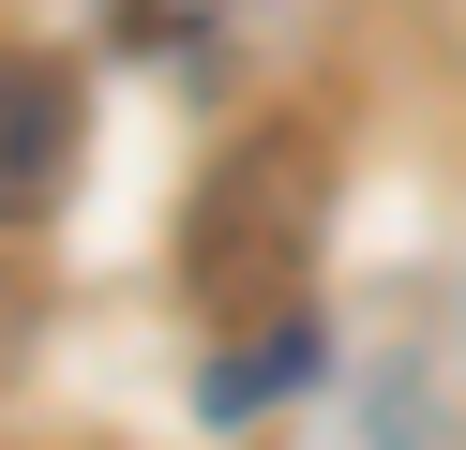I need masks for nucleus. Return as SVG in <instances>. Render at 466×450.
<instances>
[{
  "mask_svg": "<svg viewBox=\"0 0 466 450\" xmlns=\"http://www.w3.org/2000/svg\"><path fill=\"white\" fill-rule=\"evenodd\" d=\"M31 345H46V300H31V285H15V270H0V390L31 375Z\"/></svg>",
  "mask_w": 466,
  "mask_h": 450,
  "instance_id": "20e7f679",
  "label": "nucleus"
},
{
  "mask_svg": "<svg viewBox=\"0 0 466 450\" xmlns=\"http://www.w3.org/2000/svg\"><path fill=\"white\" fill-rule=\"evenodd\" d=\"M316 225H331V150H316L301 120H256L181 195L166 270H181V300L211 330H271V315H301V285H316Z\"/></svg>",
  "mask_w": 466,
  "mask_h": 450,
  "instance_id": "f257e3e1",
  "label": "nucleus"
},
{
  "mask_svg": "<svg viewBox=\"0 0 466 450\" xmlns=\"http://www.w3.org/2000/svg\"><path fill=\"white\" fill-rule=\"evenodd\" d=\"M76 180V60L0 45V225H46Z\"/></svg>",
  "mask_w": 466,
  "mask_h": 450,
  "instance_id": "f03ea898",
  "label": "nucleus"
},
{
  "mask_svg": "<svg viewBox=\"0 0 466 450\" xmlns=\"http://www.w3.org/2000/svg\"><path fill=\"white\" fill-rule=\"evenodd\" d=\"M301 375H316V315H271L256 345H226V360H211V420L271 405V390H301Z\"/></svg>",
  "mask_w": 466,
  "mask_h": 450,
  "instance_id": "7ed1b4c3",
  "label": "nucleus"
}]
</instances>
